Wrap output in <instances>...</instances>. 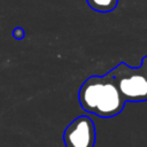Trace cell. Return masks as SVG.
Returning <instances> with one entry per match:
<instances>
[{
	"label": "cell",
	"mask_w": 147,
	"mask_h": 147,
	"mask_svg": "<svg viewBox=\"0 0 147 147\" xmlns=\"http://www.w3.org/2000/svg\"><path fill=\"white\" fill-rule=\"evenodd\" d=\"M78 101L83 110L101 118L119 115L126 103L108 72L103 76H90L79 87Z\"/></svg>",
	"instance_id": "obj_1"
},
{
	"label": "cell",
	"mask_w": 147,
	"mask_h": 147,
	"mask_svg": "<svg viewBox=\"0 0 147 147\" xmlns=\"http://www.w3.org/2000/svg\"><path fill=\"white\" fill-rule=\"evenodd\" d=\"M24 34H25L24 30H23L22 28H20V26H18V28H15V29H14V31H13V37H14L15 39H17V40L23 39Z\"/></svg>",
	"instance_id": "obj_5"
},
{
	"label": "cell",
	"mask_w": 147,
	"mask_h": 147,
	"mask_svg": "<svg viewBox=\"0 0 147 147\" xmlns=\"http://www.w3.org/2000/svg\"><path fill=\"white\" fill-rule=\"evenodd\" d=\"M95 140L94 122L86 115L76 117L63 132L65 147H94Z\"/></svg>",
	"instance_id": "obj_3"
},
{
	"label": "cell",
	"mask_w": 147,
	"mask_h": 147,
	"mask_svg": "<svg viewBox=\"0 0 147 147\" xmlns=\"http://www.w3.org/2000/svg\"><path fill=\"white\" fill-rule=\"evenodd\" d=\"M118 0H87L88 6L99 13H109L117 6Z\"/></svg>",
	"instance_id": "obj_4"
},
{
	"label": "cell",
	"mask_w": 147,
	"mask_h": 147,
	"mask_svg": "<svg viewBox=\"0 0 147 147\" xmlns=\"http://www.w3.org/2000/svg\"><path fill=\"white\" fill-rule=\"evenodd\" d=\"M108 74L117 84L126 102L147 101V55L139 67H130L122 62Z\"/></svg>",
	"instance_id": "obj_2"
}]
</instances>
